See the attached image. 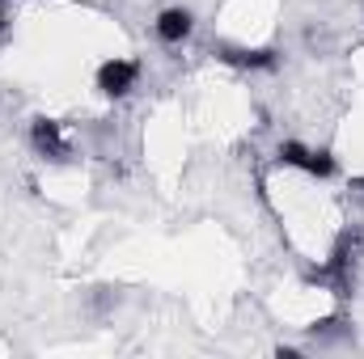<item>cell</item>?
Listing matches in <instances>:
<instances>
[{"label":"cell","mask_w":364,"mask_h":359,"mask_svg":"<svg viewBox=\"0 0 364 359\" xmlns=\"http://www.w3.org/2000/svg\"><path fill=\"white\" fill-rule=\"evenodd\" d=\"M360 258H364V228L352 224V228H343L335 237L331 254L318 267L305 270V283L309 287H322V292H331L339 300H352L356 296V267H360Z\"/></svg>","instance_id":"1"},{"label":"cell","mask_w":364,"mask_h":359,"mask_svg":"<svg viewBox=\"0 0 364 359\" xmlns=\"http://www.w3.org/2000/svg\"><path fill=\"white\" fill-rule=\"evenodd\" d=\"M275 165L279 170H296V174H305L314 182H335L343 174V165H339V157L331 148H314L305 140H279L275 144Z\"/></svg>","instance_id":"2"},{"label":"cell","mask_w":364,"mask_h":359,"mask_svg":"<svg viewBox=\"0 0 364 359\" xmlns=\"http://www.w3.org/2000/svg\"><path fill=\"white\" fill-rule=\"evenodd\" d=\"M140 72H144L140 60H132V55H110V60L97 64V72H93V89L102 93L106 101H127L132 93L140 89Z\"/></svg>","instance_id":"3"},{"label":"cell","mask_w":364,"mask_h":359,"mask_svg":"<svg viewBox=\"0 0 364 359\" xmlns=\"http://www.w3.org/2000/svg\"><path fill=\"white\" fill-rule=\"evenodd\" d=\"M212 55L237 72H250V77H272L284 68V51L279 47H237V43H212Z\"/></svg>","instance_id":"4"},{"label":"cell","mask_w":364,"mask_h":359,"mask_svg":"<svg viewBox=\"0 0 364 359\" xmlns=\"http://www.w3.org/2000/svg\"><path fill=\"white\" fill-rule=\"evenodd\" d=\"M26 140H30L34 157L51 161V165H68V161H73V140H68V131H64V123H60V118L34 114V118H30V127H26Z\"/></svg>","instance_id":"5"},{"label":"cell","mask_w":364,"mask_h":359,"mask_svg":"<svg viewBox=\"0 0 364 359\" xmlns=\"http://www.w3.org/2000/svg\"><path fill=\"white\" fill-rule=\"evenodd\" d=\"M195 13L186 9V4H166L157 17H153V38L166 47V51H178V47H186L191 38H195Z\"/></svg>","instance_id":"6"},{"label":"cell","mask_w":364,"mask_h":359,"mask_svg":"<svg viewBox=\"0 0 364 359\" xmlns=\"http://www.w3.org/2000/svg\"><path fill=\"white\" fill-rule=\"evenodd\" d=\"M348 330H352V321L343 313H331V317H322V321L309 326V338H331V334H348Z\"/></svg>","instance_id":"7"},{"label":"cell","mask_w":364,"mask_h":359,"mask_svg":"<svg viewBox=\"0 0 364 359\" xmlns=\"http://www.w3.org/2000/svg\"><path fill=\"white\" fill-rule=\"evenodd\" d=\"M352 194H356V199H364V178H352Z\"/></svg>","instance_id":"8"}]
</instances>
